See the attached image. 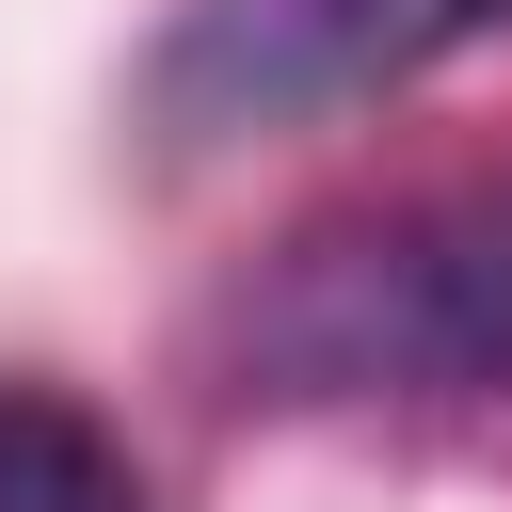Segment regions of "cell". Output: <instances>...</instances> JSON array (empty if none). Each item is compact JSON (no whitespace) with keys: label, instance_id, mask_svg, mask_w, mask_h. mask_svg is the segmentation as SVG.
Returning <instances> with one entry per match:
<instances>
[{"label":"cell","instance_id":"6da1fadb","mask_svg":"<svg viewBox=\"0 0 512 512\" xmlns=\"http://www.w3.org/2000/svg\"><path fill=\"white\" fill-rule=\"evenodd\" d=\"M480 32H512V0H192L144 96H160L176 144H240V128H304V112L400 96Z\"/></svg>","mask_w":512,"mask_h":512},{"label":"cell","instance_id":"7a4b0ae2","mask_svg":"<svg viewBox=\"0 0 512 512\" xmlns=\"http://www.w3.org/2000/svg\"><path fill=\"white\" fill-rule=\"evenodd\" d=\"M272 352L320 384H512V192L320 256L272 304Z\"/></svg>","mask_w":512,"mask_h":512},{"label":"cell","instance_id":"3957f363","mask_svg":"<svg viewBox=\"0 0 512 512\" xmlns=\"http://www.w3.org/2000/svg\"><path fill=\"white\" fill-rule=\"evenodd\" d=\"M0 512H160V480L128 464V432L32 368H0Z\"/></svg>","mask_w":512,"mask_h":512}]
</instances>
